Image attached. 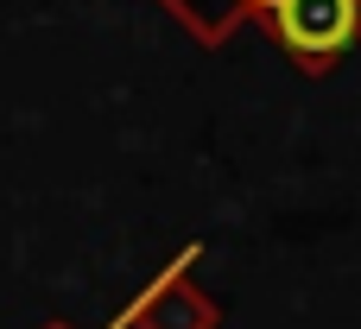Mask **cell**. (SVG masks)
Listing matches in <instances>:
<instances>
[{
	"label": "cell",
	"instance_id": "1",
	"mask_svg": "<svg viewBox=\"0 0 361 329\" xmlns=\"http://www.w3.org/2000/svg\"><path fill=\"white\" fill-rule=\"evenodd\" d=\"M273 32L292 57L324 63L361 38V0H267Z\"/></svg>",
	"mask_w": 361,
	"mask_h": 329
}]
</instances>
